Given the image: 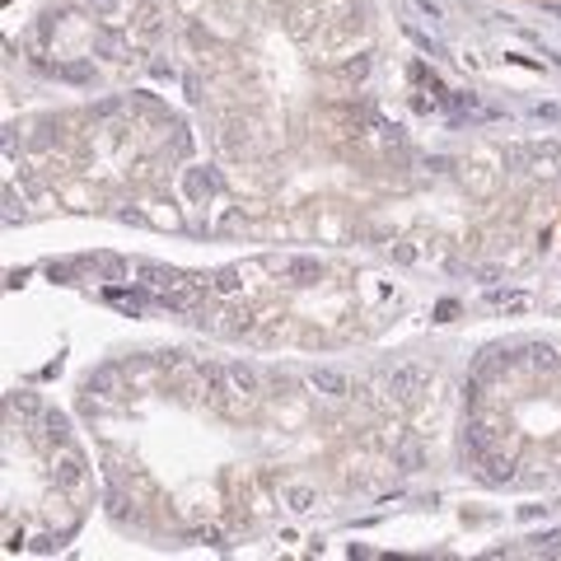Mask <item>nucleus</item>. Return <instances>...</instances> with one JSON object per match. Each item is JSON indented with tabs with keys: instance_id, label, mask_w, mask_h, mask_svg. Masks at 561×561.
I'll list each match as a JSON object with an SVG mask.
<instances>
[]
</instances>
